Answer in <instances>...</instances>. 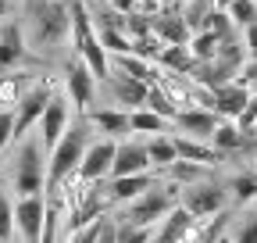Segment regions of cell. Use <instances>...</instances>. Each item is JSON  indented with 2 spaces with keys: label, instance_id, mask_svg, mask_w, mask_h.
Instances as JSON below:
<instances>
[{
  "label": "cell",
  "instance_id": "14",
  "mask_svg": "<svg viewBox=\"0 0 257 243\" xmlns=\"http://www.w3.org/2000/svg\"><path fill=\"white\" fill-rule=\"evenodd\" d=\"M221 122V114L214 107H179V114L172 118V129L175 133H186V136H197V140H211L214 126Z\"/></svg>",
  "mask_w": 257,
  "mask_h": 243
},
{
  "label": "cell",
  "instance_id": "1",
  "mask_svg": "<svg viewBox=\"0 0 257 243\" xmlns=\"http://www.w3.org/2000/svg\"><path fill=\"white\" fill-rule=\"evenodd\" d=\"M25 40L29 50L54 54L72 43V8L68 0H25Z\"/></svg>",
  "mask_w": 257,
  "mask_h": 243
},
{
  "label": "cell",
  "instance_id": "31",
  "mask_svg": "<svg viewBox=\"0 0 257 243\" xmlns=\"http://www.w3.org/2000/svg\"><path fill=\"white\" fill-rule=\"evenodd\" d=\"M236 79L250 89V93H257V57H246V61H243L239 72H236Z\"/></svg>",
  "mask_w": 257,
  "mask_h": 243
},
{
  "label": "cell",
  "instance_id": "35",
  "mask_svg": "<svg viewBox=\"0 0 257 243\" xmlns=\"http://www.w3.org/2000/svg\"><path fill=\"white\" fill-rule=\"evenodd\" d=\"M232 4V0H214V8H229Z\"/></svg>",
  "mask_w": 257,
  "mask_h": 243
},
{
  "label": "cell",
  "instance_id": "23",
  "mask_svg": "<svg viewBox=\"0 0 257 243\" xmlns=\"http://www.w3.org/2000/svg\"><path fill=\"white\" fill-rule=\"evenodd\" d=\"M128 122H133V133H136V136H154V133H168V126H172V122H168L165 114L150 111L147 104H140V107H133V111H128Z\"/></svg>",
  "mask_w": 257,
  "mask_h": 243
},
{
  "label": "cell",
  "instance_id": "8",
  "mask_svg": "<svg viewBox=\"0 0 257 243\" xmlns=\"http://www.w3.org/2000/svg\"><path fill=\"white\" fill-rule=\"evenodd\" d=\"M72 118H75V114H72L68 93H64V89H54V97L47 100V107H43V114H40V122H36V133H40V140H43L47 150L61 140V133L68 129Z\"/></svg>",
  "mask_w": 257,
  "mask_h": 243
},
{
  "label": "cell",
  "instance_id": "30",
  "mask_svg": "<svg viewBox=\"0 0 257 243\" xmlns=\"http://www.w3.org/2000/svg\"><path fill=\"white\" fill-rule=\"evenodd\" d=\"M15 143V111L11 107H0V154Z\"/></svg>",
  "mask_w": 257,
  "mask_h": 243
},
{
  "label": "cell",
  "instance_id": "13",
  "mask_svg": "<svg viewBox=\"0 0 257 243\" xmlns=\"http://www.w3.org/2000/svg\"><path fill=\"white\" fill-rule=\"evenodd\" d=\"M89 118V126L93 133H100V136H114V140H125V136H133V122H128V111L118 107V104H104V107H89L82 111Z\"/></svg>",
  "mask_w": 257,
  "mask_h": 243
},
{
  "label": "cell",
  "instance_id": "7",
  "mask_svg": "<svg viewBox=\"0 0 257 243\" xmlns=\"http://www.w3.org/2000/svg\"><path fill=\"white\" fill-rule=\"evenodd\" d=\"M43 215H47V193L15 197V239L40 243L43 239Z\"/></svg>",
  "mask_w": 257,
  "mask_h": 243
},
{
  "label": "cell",
  "instance_id": "34",
  "mask_svg": "<svg viewBox=\"0 0 257 243\" xmlns=\"http://www.w3.org/2000/svg\"><path fill=\"white\" fill-rule=\"evenodd\" d=\"M11 15V0H0V22H4Z\"/></svg>",
  "mask_w": 257,
  "mask_h": 243
},
{
  "label": "cell",
  "instance_id": "19",
  "mask_svg": "<svg viewBox=\"0 0 257 243\" xmlns=\"http://www.w3.org/2000/svg\"><path fill=\"white\" fill-rule=\"evenodd\" d=\"M211 143L221 150L225 158H229V154H239V150H246V143H257V140H250V136L236 126V118H221L218 126H214V133H211Z\"/></svg>",
  "mask_w": 257,
  "mask_h": 243
},
{
  "label": "cell",
  "instance_id": "29",
  "mask_svg": "<svg viewBox=\"0 0 257 243\" xmlns=\"http://www.w3.org/2000/svg\"><path fill=\"white\" fill-rule=\"evenodd\" d=\"M207 29H211V33L214 36H232V33H239V29L232 25V18H229V11H225V8H211V15H207Z\"/></svg>",
  "mask_w": 257,
  "mask_h": 243
},
{
  "label": "cell",
  "instance_id": "37",
  "mask_svg": "<svg viewBox=\"0 0 257 243\" xmlns=\"http://www.w3.org/2000/svg\"><path fill=\"white\" fill-rule=\"evenodd\" d=\"M253 175H257V168H253Z\"/></svg>",
  "mask_w": 257,
  "mask_h": 243
},
{
  "label": "cell",
  "instance_id": "33",
  "mask_svg": "<svg viewBox=\"0 0 257 243\" xmlns=\"http://www.w3.org/2000/svg\"><path fill=\"white\" fill-rule=\"evenodd\" d=\"M243 36V47H246V57H257V22H250L246 29H239Z\"/></svg>",
  "mask_w": 257,
  "mask_h": 243
},
{
  "label": "cell",
  "instance_id": "22",
  "mask_svg": "<svg viewBox=\"0 0 257 243\" xmlns=\"http://www.w3.org/2000/svg\"><path fill=\"white\" fill-rule=\"evenodd\" d=\"M147 154H150V165H154V172H165L175 158H179V150H175V140H172V133H154V136H147Z\"/></svg>",
  "mask_w": 257,
  "mask_h": 243
},
{
  "label": "cell",
  "instance_id": "24",
  "mask_svg": "<svg viewBox=\"0 0 257 243\" xmlns=\"http://www.w3.org/2000/svg\"><path fill=\"white\" fill-rule=\"evenodd\" d=\"M225 190H229V200L232 204L246 207V204L257 200V175L253 172H236L229 182H225Z\"/></svg>",
  "mask_w": 257,
  "mask_h": 243
},
{
  "label": "cell",
  "instance_id": "6",
  "mask_svg": "<svg viewBox=\"0 0 257 243\" xmlns=\"http://www.w3.org/2000/svg\"><path fill=\"white\" fill-rule=\"evenodd\" d=\"M64 93H68L75 111H89L96 104V97H100V79H96L89 72V65L75 54L68 61V68H64Z\"/></svg>",
  "mask_w": 257,
  "mask_h": 243
},
{
  "label": "cell",
  "instance_id": "20",
  "mask_svg": "<svg viewBox=\"0 0 257 243\" xmlns=\"http://www.w3.org/2000/svg\"><path fill=\"white\" fill-rule=\"evenodd\" d=\"M29 86H32V79H29L25 72L4 68V72H0V107H11V111H15V104L25 97Z\"/></svg>",
  "mask_w": 257,
  "mask_h": 243
},
{
  "label": "cell",
  "instance_id": "18",
  "mask_svg": "<svg viewBox=\"0 0 257 243\" xmlns=\"http://www.w3.org/2000/svg\"><path fill=\"white\" fill-rule=\"evenodd\" d=\"M246 100H250V89L239 79H229V82H221L214 89V111L221 118H239L243 107H246Z\"/></svg>",
  "mask_w": 257,
  "mask_h": 243
},
{
  "label": "cell",
  "instance_id": "28",
  "mask_svg": "<svg viewBox=\"0 0 257 243\" xmlns=\"http://www.w3.org/2000/svg\"><path fill=\"white\" fill-rule=\"evenodd\" d=\"M225 11H229V18H232L236 29H246L250 22H257V0H232Z\"/></svg>",
  "mask_w": 257,
  "mask_h": 243
},
{
  "label": "cell",
  "instance_id": "3",
  "mask_svg": "<svg viewBox=\"0 0 257 243\" xmlns=\"http://www.w3.org/2000/svg\"><path fill=\"white\" fill-rule=\"evenodd\" d=\"M15 147V161H11V193L22 197V193H43L47 190V147L36 136H22Z\"/></svg>",
  "mask_w": 257,
  "mask_h": 243
},
{
  "label": "cell",
  "instance_id": "15",
  "mask_svg": "<svg viewBox=\"0 0 257 243\" xmlns=\"http://www.w3.org/2000/svg\"><path fill=\"white\" fill-rule=\"evenodd\" d=\"M161 179V172H133V175H107V190H111V200L114 207L136 200L143 190H150L154 182Z\"/></svg>",
  "mask_w": 257,
  "mask_h": 243
},
{
  "label": "cell",
  "instance_id": "26",
  "mask_svg": "<svg viewBox=\"0 0 257 243\" xmlns=\"http://www.w3.org/2000/svg\"><path fill=\"white\" fill-rule=\"evenodd\" d=\"M218 43H221V36H214L211 29H200V33H193L189 36V50H193V57L197 61H211L214 54H218Z\"/></svg>",
  "mask_w": 257,
  "mask_h": 243
},
{
  "label": "cell",
  "instance_id": "17",
  "mask_svg": "<svg viewBox=\"0 0 257 243\" xmlns=\"http://www.w3.org/2000/svg\"><path fill=\"white\" fill-rule=\"evenodd\" d=\"M150 29L165 40V43H189V36H193V29H189V22L182 18V8H165V11H157V15H150Z\"/></svg>",
  "mask_w": 257,
  "mask_h": 243
},
{
  "label": "cell",
  "instance_id": "4",
  "mask_svg": "<svg viewBox=\"0 0 257 243\" xmlns=\"http://www.w3.org/2000/svg\"><path fill=\"white\" fill-rule=\"evenodd\" d=\"M179 204L189 207L197 218H207L229 207V190H225V182H214L204 175L197 182H189V186H179Z\"/></svg>",
  "mask_w": 257,
  "mask_h": 243
},
{
  "label": "cell",
  "instance_id": "12",
  "mask_svg": "<svg viewBox=\"0 0 257 243\" xmlns=\"http://www.w3.org/2000/svg\"><path fill=\"white\" fill-rule=\"evenodd\" d=\"M133 172H154L150 154H147V140H140L136 133L118 140L114 161H111V175H133Z\"/></svg>",
  "mask_w": 257,
  "mask_h": 243
},
{
  "label": "cell",
  "instance_id": "2",
  "mask_svg": "<svg viewBox=\"0 0 257 243\" xmlns=\"http://www.w3.org/2000/svg\"><path fill=\"white\" fill-rule=\"evenodd\" d=\"M89 140H93V126H89V118L79 111V114L68 122V129L61 133V140L47 150V190H54L64 175H72V172L79 168Z\"/></svg>",
  "mask_w": 257,
  "mask_h": 243
},
{
  "label": "cell",
  "instance_id": "21",
  "mask_svg": "<svg viewBox=\"0 0 257 243\" xmlns=\"http://www.w3.org/2000/svg\"><path fill=\"white\" fill-rule=\"evenodd\" d=\"M157 65L165 72H179V75H189L193 65H197V57H193V50L186 43H165V50L157 54Z\"/></svg>",
  "mask_w": 257,
  "mask_h": 243
},
{
  "label": "cell",
  "instance_id": "36",
  "mask_svg": "<svg viewBox=\"0 0 257 243\" xmlns=\"http://www.w3.org/2000/svg\"><path fill=\"white\" fill-rule=\"evenodd\" d=\"M200 4H214V0H200Z\"/></svg>",
  "mask_w": 257,
  "mask_h": 243
},
{
  "label": "cell",
  "instance_id": "10",
  "mask_svg": "<svg viewBox=\"0 0 257 243\" xmlns=\"http://www.w3.org/2000/svg\"><path fill=\"white\" fill-rule=\"evenodd\" d=\"M29 61V40L18 18H4L0 22V72L4 68H22Z\"/></svg>",
  "mask_w": 257,
  "mask_h": 243
},
{
  "label": "cell",
  "instance_id": "9",
  "mask_svg": "<svg viewBox=\"0 0 257 243\" xmlns=\"http://www.w3.org/2000/svg\"><path fill=\"white\" fill-rule=\"evenodd\" d=\"M114 147H118L114 136H100V133H96V136L89 140V147H86L82 161H79V175L89 179V182L107 179V175H111V161H114Z\"/></svg>",
  "mask_w": 257,
  "mask_h": 243
},
{
  "label": "cell",
  "instance_id": "27",
  "mask_svg": "<svg viewBox=\"0 0 257 243\" xmlns=\"http://www.w3.org/2000/svg\"><path fill=\"white\" fill-rule=\"evenodd\" d=\"M143 104H147L150 111H157V114H165L168 122H172V118L179 114V107H175V104L168 100V93H165V89H161L157 82H150V89H147V100H143Z\"/></svg>",
  "mask_w": 257,
  "mask_h": 243
},
{
  "label": "cell",
  "instance_id": "5",
  "mask_svg": "<svg viewBox=\"0 0 257 243\" xmlns=\"http://www.w3.org/2000/svg\"><path fill=\"white\" fill-rule=\"evenodd\" d=\"M54 89H57V86H54L50 79H40V82H32V86L25 89V97L15 104V143H18L22 136H29V133H36V122H40L47 100L54 97Z\"/></svg>",
  "mask_w": 257,
  "mask_h": 243
},
{
  "label": "cell",
  "instance_id": "16",
  "mask_svg": "<svg viewBox=\"0 0 257 243\" xmlns=\"http://www.w3.org/2000/svg\"><path fill=\"white\" fill-rule=\"evenodd\" d=\"M193 222H197V215H193L189 207H182V204H172V207L165 211V218H161V222L154 225V239H161V243L189 239V229H193Z\"/></svg>",
  "mask_w": 257,
  "mask_h": 243
},
{
  "label": "cell",
  "instance_id": "11",
  "mask_svg": "<svg viewBox=\"0 0 257 243\" xmlns=\"http://www.w3.org/2000/svg\"><path fill=\"white\" fill-rule=\"evenodd\" d=\"M100 86L107 89L111 104H118V107H125V111L140 107V104L147 100V89H150V82H143V79H136V75H125V72H114V68H111V75H107Z\"/></svg>",
  "mask_w": 257,
  "mask_h": 243
},
{
  "label": "cell",
  "instance_id": "32",
  "mask_svg": "<svg viewBox=\"0 0 257 243\" xmlns=\"http://www.w3.org/2000/svg\"><path fill=\"white\" fill-rule=\"evenodd\" d=\"M229 236H232V239H250V243H253V239H257V215H253V218H243V225L232 229Z\"/></svg>",
  "mask_w": 257,
  "mask_h": 243
},
{
  "label": "cell",
  "instance_id": "25",
  "mask_svg": "<svg viewBox=\"0 0 257 243\" xmlns=\"http://www.w3.org/2000/svg\"><path fill=\"white\" fill-rule=\"evenodd\" d=\"M4 239H15V197L11 186L0 179V243Z\"/></svg>",
  "mask_w": 257,
  "mask_h": 243
}]
</instances>
